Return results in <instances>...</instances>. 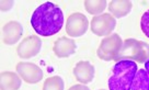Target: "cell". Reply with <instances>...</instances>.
I'll use <instances>...</instances> for the list:
<instances>
[{"instance_id": "1", "label": "cell", "mask_w": 149, "mask_h": 90, "mask_svg": "<svg viewBox=\"0 0 149 90\" xmlns=\"http://www.w3.org/2000/svg\"><path fill=\"white\" fill-rule=\"evenodd\" d=\"M31 25L41 36H52L58 33L64 25V13L57 5L46 1L33 12Z\"/></svg>"}, {"instance_id": "2", "label": "cell", "mask_w": 149, "mask_h": 90, "mask_svg": "<svg viewBox=\"0 0 149 90\" xmlns=\"http://www.w3.org/2000/svg\"><path fill=\"white\" fill-rule=\"evenodd\" d=\"M137 64L133 61H120L113 67V73L109 78L110 90H132V86L137 74Z\"/></svg>"}, {"instance_id": "3", "label": "cell", "mask_w": 149, "mask_h": 90, "mask_svg": "<svg viewBox=\"0 0 149 90\" xmlns=\"http://www.w3.org/2000/svg\"><path fill=\"white\" fill-rule=\"evenodd\" d=\"M149 58V44L135 38H127L123 42L115 61L130 59L135 63H146Z\"/></svg>"}, {"instance_id": "4", "label": "cell", "mask_w": 149, "mask_h": 90, "mask_svg": "<svg viewBox=\"0 0 149 90\" xmlns=\"http://www.w3.org/2000/svg\"><path fill=\"white\" fill-rule=\"evenodd\" d=\"M123 45L121 36L118 34H112L110 36H107L102 40V42L99 46L97 54L98 57L102 61H115V57L118 54Z\"/></svg>"}, {"instance_id": "5", "label": "cell", "mask_w": 149, "mask_h": 90, "mask_svg": "<svg viewBox=\"0 0 149 90\" xmlns=\"http://www.w3.org/2000/svg\"><path fill=\"white\" fill-rule=\"evenodd\" d=\"M91 31L98 36H107L115 29L116 20L110 13L94 15L91 20Z\"/></svg>"}, {"instance_id": "6", "label": "cell", "mask_w": 149, "mask_h": 90, "mask_svg": "<svg viewBox=\"0 0 149 90\" xmlns=\"http://www.w3.org/2000/svg\"><path fill=\"white\" fill-rule=\"evenodd\" d=\"M89 28V21L87 17L79 12L70 14L66 22V32L70 38L82 36Z\"/></svg>"}, {"instance_id": "7", "label": "cell", "mask_w": 149, "mask_h": 90, "mask_svg": "<svg viewBox=\"0 0 149 90\" xmlns=\"http://www.w3.org/2000/svg\"><path fill=\"white\" fill-rule=\"evenodd\" d=\"M15 70L26 84H37L43 79V70L34 63L20 62L17 64Z\"/></svg>"}, {"instance_id": "8", "label": "cell", "mask_w": 149, "mask_h": 90, "mask_svg": "<svg viewBox=\"0 0 149 90\" xmlns=\"http://www.w3.org/2000/svg\"><path fill=\"white\" fill-rule=\"evenodd\" d=\"M42 47V40L37 38L36 35H30L28 38H23V41L20 43L17 47V53L19 57L23 59L32 58L37 55Z\"/></svg>"}, {"instance_id": "9", "label": "cell", "mask_w": 149, "mask_h": 90, "mask_svg": "<svg viewBox=\"0 0 149 90\" xmlns=\"http://www.w3.org/2000/svg\"><path fill=\"white\" fill-rule=\"evenodd\" d=\"M23 34V27L18 21H10L2 28V42L7 45H14Z\"/></svg>"}, {"instance_id": "10", "label": "cell", "mask_w": 149, "mask_h": 90, "mask_svg": "<svg viewBox=\"0 0 149 90\" xmlns=\"http://www.w3.org/2000/svg\"><path fill=\"white\" fill-rule=\"evenodd\" d=\"M74 75L77 81H79L80 84H89L94 78V67L90 62L81 61L76 64L74 68Z\"/></svg>"}, {"instance_id": "11", "label": "cell", "mask_w": 149, "mask_h": 90, "mask_svg": "<svg viewBox=\"0 0 149 90\" xmlns=\"http://www.w3.org/2000/svg\"><path fill=\"white\" fill-rule=\"evenodd\" d=\"M53 51L55 55L59 58H66L76 52V42L69 38H59L54 44Z\"/></svg>"}, {"instance_id": "12", "label": "cell", "mask_w": 149, "mask_h": 90, "mask_svg": "<svg viewBox=\"0 0 149 90\" xmlns=\"http://www.w3.org/2000/svg\"><path fill=\"white\" fill-rule=\"evenodd\" d=\"M22 85V79L18 73L3 71L0 75V88L1 90H19Z\"/></svg>"}, {"instance_id": "13", "label": "cell", "mask_w": 149, "mask_h": 90, "mask_svg": "<svg viewBox=\"0 0 149 90\" xmlns=\"http://www.w3.org/2000/svg\"><path fill=\"white\" fill-rule=\"evenodd\" d=\"M133 8L132 1H122V0H113L109 5V10L115 18H123L130 12Z\"/></svg>"}, {"instance_id": "14", "label": "cell", "mask_w": 149, "mask_h": 90, "mask_svg": "<svg viewBox=\"0 0 149 90\" xmlns=\"http://www.w3.org/2000/svg\"><path fill=\"white\" fill-rule=\"evenodd\" d=\"M132 90H149V76L145 69L137 70Z\"/></svg>"}, {"instance_id": "15", "label": "cell", "mask_w": 149, "mask_h": 90, "mask_svg": "<svg viewBox=\"0 0 149 90\" xmlns=\"http://www.w3.org/2000/svg\"><path fill=\"white\" fill-rule=\"evenodd\" d=\"M65 84L59 76H52L45 79L43 84V90H64Z\"/></svg>"}, {"instance_id": "16", "label": "cell", "mask_w": 149, "mask_h": 90, "mask_svg": "<svg viewBox=\"0 0 149 90\" xmlns=\"http://www.w3.org/2000/svg\"><path fill=\"white\" fill-rule=\"evenodd\" d=\"M84 7L89 13L94 14V15H99L101 14L103 10L107 8V1H89L86 0L84 1Z\"/></svg>"}, {"instance_id": "17", "label": "cell", "mask_w": 149, "mask_h": 90, "mask_svg": "<svg viewBox=\"0 0 149 90\" xmlns=\"http://www.w3.org/2000/svg\"><path fill=\"white\" fill-rule=\"evenodd\" d=\"M140 29L143 33L149 38V9L141 15L140 19Z\"/></svg>"}, {"instance_id": "18", "label": "cell", "mask_w": 149, "mask_h": 90, "mask_svg": "<svg viewBox=\"0 0 149 90\" xmlns=\"http://www.w3.org/2000/svg\"><path fill=\"white\" fill-rule=\"evenodd\" d=\"M12 6H13V1H1L0 8H1V11H8Z\"/></svg>"}, {"instance_id": "19", "label": "cell", "mask_w": 149, "mask_h": 90, "mask_svg": "<svg viewBox=\"0 0 149 90\" xmlns=\"http://www.w3.org/2000/svg\"><path fill=\"white\" fill-rule=\"evenodd\" d=\"M68 90H90V88H88L86 85L79 84V85H74V86H72V87H70Z\"/></svg>"}, {"instance_id": "20", "label": "cell", "mask_w": 149, "mask_h": 90, "mask_svg": "<svg viewBox=\"0 0 149 90\" xmlns=\"http://www.w3.org/2000/svg\"><path fill=\"white\" fill-rule=\"evenodd\" d=\"M145 70H146V73L148 74L149 76V58L147 59V62L145 63Z\"/></svg>"}, {"instance_id": "21", "label": "cell", "mask_w": 149, "mask_h": 90, "mask_svg": "<svg viewBox=\"0 0 149 90\" xmlns=\"http://www.w3.org/2000/svg\"><path fill=\"white\" fill-rule=\"evenodd\" d=\"M100 90H105V89H100Z\"/></svg>"}]
</instances>
